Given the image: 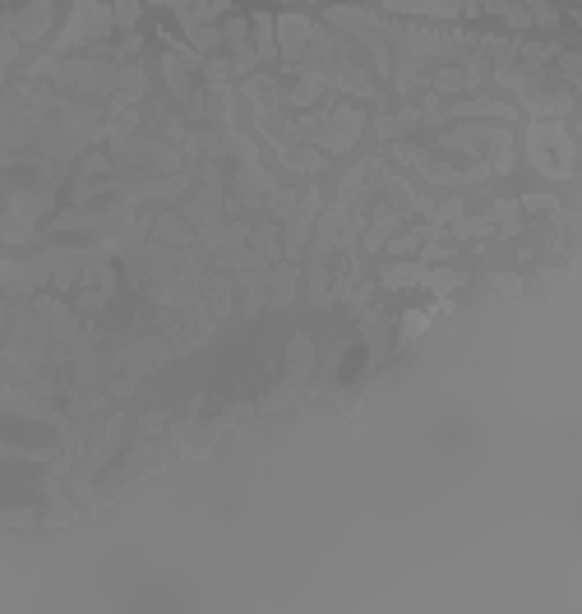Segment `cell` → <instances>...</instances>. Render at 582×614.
Masks as SVG:
<instances>
[{"label": "cell", "mask_w": 582, "mask_h": 614, "mask_svg": "<svg viewBox=\"0 0 582 614\" xmlns=\"http://www.w3.org/2000/svg\"><path fill=\"white\" fill-rule=\"evenodd\" d=\"M111 28H116V14L102 10V0H74V14H70V28L61 33V42H56V51L65 47H79L84 37H107Z\"/></svg>", "instance_id": "6da1fadb"}, {"label": "cell", "mask_w": 582, "mask_h": 614, "mask_svg": "<svg viewBox=\"0 0 582 614\" xmlns=\"http://www.w3.org/2000/svg\"><path fill=\"white\" fill-rule=\"evenodd\" d=\"M116 24H121V28L139 24V0H116Z\"/></svg>", "instance_id": "7a4b0ae2"}, {"label": "cell", "mask_w": 582, "mask_h": 614, "mask_svg": "<svg viewBox=\"0 0 582 614\" xmlns=\"http://www.w3.org/2000/svg\"><path fill=\"white\" fill-rule=\"evenodd\" d=\"M153 5H171V10L181 14V10H185V5H190V0H153Z\"/></svg>", "instance_id": "3957f363"}]
</instances>
